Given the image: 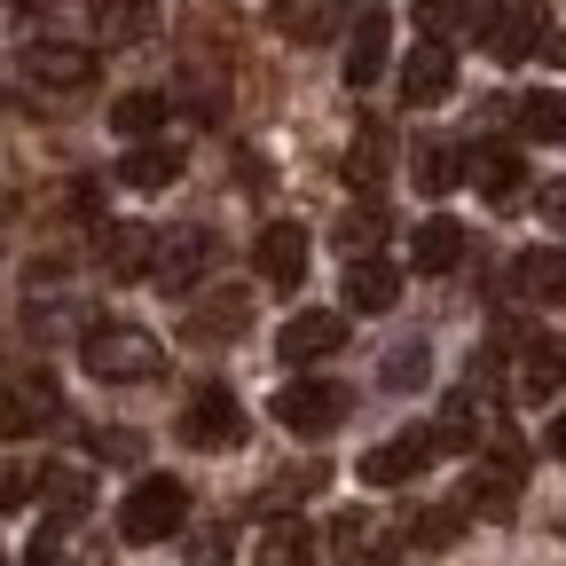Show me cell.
<instances>
[{"label": "cell", "instance_id": "7a4b0ae2", "mask_svg": "<svg viewBox=\"0 0 566 566\" xmlns=\"http://www.w3.org/2000/svg\"><path fill=\"white\" fill-rule=\"evenodd\" d=\"M346 409H354V394H346L338 378H283V386H275V401H268V417L283 424V433H300V441L338 433Z\"/></svg>", "mask_w": 566, "mask_h": 566}, {"label": "cell", "instance_id": "f546056e", "mask_svg": "<svg viewBox=\"0 0 566 566\" xmlns=\"http://www.w3.org/2000/svg\"><path fill=\"white\" fill-rule=\"evenodd\" d=\"M244 323H252V292H221L212 307L189 315V338H244Z\"/></svg>", "mask_w": 566, "mask_h": 566}, {"label": "cell", "instance_id": "7402d4cb", "mask_svg": "<svg viewBox=\"0 0 566 566\" xmlns=\"http://www.w3.org/2000/svg\"><path fill=\"white\" fill-rule=\"evenodd\" d=\"M315 558H323V543L300 520H268L260 543H252V566H315Z\"/></svg>", "mask_w": 566, "mask_h": 566}, {"label": "cell", "instance_id": "ab89813d", "mask_svg": "<svg viewBox=\"0 0 566 566\" xmlns=\"http://www.w3.org/2000/svg\"><path fill=\"white\" fill-rule=\"evenodd\" d=\"M543 212H551V221H566V181H551V189H543Z\"/></svg>", "mask_w": 566, "mask_h": 566}, {"label": "cell", "instance_id": "603a6c76", "mask_svg": "<svg viewBox=\"0 0 566 566\" xmlns=\"http://www.w3.org/2000/svg\"><path fill=\"white\" fill-rule=\"evenodd\" d=\"M181 166H189V158H181V142H142V150L118 158V181H126V189H174Z\"/></svg>", "mask_w": 566, "mask_h": 566}, {"label": "cell", "instance_id": "f35d334b", "mask_svg": "<svg viewBox=\"0 0 566 566\" xmlns=\"http://www.w3.org/2000/svg\"><path fill=\"white\" fill-rule=\"evenodd\" d=\"M0 495H9V512H24V495H32V472H24V464H9V488H0Z\"/></svg>", "mask_w": 566, "mask_h": 566}, {"label": "cell", "instance_id": "9c48e42d", "mask_svg": "<svg viewBox=\"0 0 566 566\" xmlns=\"http://www.w3.org/2000/svg\"><path fill=\"white\" fill-rule=\"evenodd\" d=\"M268 24L292 40V48H323V40H338L346 24H363V17H354V0H275Z\"/></svg>", "mask_w": 566, "mask_h": 566}, {"label": "cell", "instance_id": "d6a6232c", "mask_svg": "<svg viewBox=\"0 0 566 566\" xmlns=\"http://www.w3.org/2000/svg\"><path fill=\"white\" fill-rule=\"evenodd\" d=\"M338 174H346V181H363V189L386 174V126H378V118H363V134L346 142V166H338Z\"/></svg>", "mask_w": 566, "mask_h": 566}, {"label": "cell", "instance_id": "7c38bea8", "mask_svg": "<svg viewBox=\"0 0 566 566\" xmlns=\"http://www.w3.org/2000/svg\"><path fill=\"white\" fill-rule=\"evenodd\" d=\"M346 346V315H331V307H300L292 323H283V338H275V354L283 363H323V354H338Z\"/></svg>", "mask_w": 566, "mask_h": 566}, {"label": "cell", "instance_id": "52a82bcc", "mask_svg": "<svg viewBox=\"0 0 566 566\" xmlns=\"http://www.w3.org/2000/svg\"><path fill=\"white\" fill-rule=\"evenodd\" d=\"M480 40L495 63H527L543 40H551V17H543V0H488V17H480Z\"/></svg>", "mask_w": 566, "mask_h": 566}, {"label": "cell", "instance_id": "d4e9b609", "mask_svg": "<svg viewBox=\"0 0 566 566\" xmlns=\"http://www.w3.org/2000/svg\"><path fill=\"white\" fill-rule=\"evenodd\" d=\"M150 24H158V0H95V40H103V48L150 40Z\"/></svg>", "mask_w": 566, "mask_h": 566}, {"label": "cell", "instance_id": "44dd1931", "mask_svg": "<svg viewBox=\"0 0 566 566\" xmlns=\"http://www.w3.org/2000/svg\"><path fill=\"white\" fill-rule=\"evenodd\" d=\"M394 300H401V268L394 260H354L346 268V307L354 315H386Z\"/></svg>", "mask_w": 566, "mask_h": 566}, {"label": "cell", "instance_id": "e0dca14e", "mask_svg": "<svg viewBox=\"0 0 566 566\" xmlns=\"http://www.w3.org/2000/svg\"><path fill=\"white\" fill-rule=\"evenodd\" d=\"M386 40H394L386 9H363V24H354V40H346V87H354V95L378 87V71H386Z\"/></svg>", "mask_w": 566, "mask_h": 566}, {"label": "cell", "instance_id": "b9f144b4", "mask_svg": "<svg viewBox=\"0 0 566 566\" xmlns=\"http://www.w3.org/2000/svg\"><path fill=\"white\" fill-rule=\"evenodd\" d=\"M24 566H55V551H48V543H32V551H24Z\"/></svg>", "mask_w": 566, "mask_h": 566}, {"label": "cell", "instance_id": "484cf974", "mask_svg": "<svg viewBox=\"0 0 566 566\" xmlns=\"http://www.w3.org/2000/svg\"><path fill=\"white\" fill-rule=\"evenodd\" d=\"M424 378H433V346H424V338H394L386 363H378V386L386 394H417Z\"/></svg>", "mask_w": 566, "mask_h": 566}, {"label": "cell", "instance_id": "7bdbcfd3", "mask_svg": "<svg viewBox=\"0 0 566 566\" xmlns=\"http://www.w3.org/2000/svg\"><path fill=\"white\" fill-rule=\"evenodd\" d=\"M551 55H558V63H566V40H551Z\"/></svg>", "mask_w": 566, "mask_h": 566}, {"label": "cell", "instance_id": "e575fe53", "mask_svg": "<svg viewBox=\"0 0 566 566\" xmlns=\"http://www.w3.org/2000/svg\"><path fill=\"white\" fill-rule=\"evenodd\" d=\"M32 409H55V386H48V378H40V386H32V378L9 386V433H32V424H40Z\"/></svg>", "mask_w": 566, "mask_h": 566}, {"label": "cell", "instance_id": "5b68a950", "mask_svg": "<svg viewBox=\"0 0 566 566\" xmlns=\"http://www.w3.org/2000/svg\"><path fill=\"white\" fill-rule=\"evenodd\" d=\"M449 449H441V433L433 424H409V433H394V441H378V449H363V464H354V480H370V488H409V480H424Z\"/></svg>", "mask_w": 566, "mask_h": 566}, {"label": "cell", "instance_id": "d6986e66", "mask_svg": "<svg viewBox=\"0 0 566 566\" xmlns=\"http://www.w3.org/2000/svg\"><path fill=\"white\" fill-rule=\"evenodd\" d=\"M566 386V338L551 331H535V338H520V401H543V394H558Z\"/></svg>", "mask_w": 566, "mask_h": 566}, {"label": "cell", "instance_id": "cb8c5ba5", "mask_svg": "<svg viewBox=\"0 0 566 566\" xmlns=\"http://www.w3.org/2000/svg\"><path fill=\"white\" fill-rule=\"evenodd\" d=\"M472 181H480L488 205H520L527 197V166H520V150H504V142H488V150L472 158Z\"/></svg>", "mask_w": 566, "mask_h": 566}, {"label": "cell", "instance_id": "8fae6325", "mask_svg": "<svg viewBox=\"0 0 566 566\" xmlns=\"http://www.w3.org/2000/svg\"><path fill=\"white\" fill-rule=\"evenodd\" d=\"M24 71H32V80L40 87H95V71H103V55L95 48H80V40H32L24 48Z\"/></svg>", "mask_w": 566, "mask_h": 566}, {"label": "cell", "instance_id": "60d3db41", "mask_svg": "<svg viewBox=\"0 0 566 566\" xmlns=\"http://www.w3.org/2000/svg\"><path fill=\"white\" fill-rule=\"evenodd\" d=\"M543 449H551V457H566V409L551 417V433H543Z\"/></svg>", "mask_w": 566, "mask_h": 566}, {"label": "cell", "instance_id": "ba28073f", "mask_svg": "<svg viewBox=\"0 0 566 566\" xmlns=\"http://www.w3.org/2000/svg\"><path fill=\"white\" fill-rule=\"evenodd\" d=\"M212 260H221V237H212L205 221L158 229V268H150V283H166V292H197V283L212 275Z\"/></svg>", "mask_w": 566, "mask_h": 566}, {"label": "cell", "instance_id": "8d00e7d4", "mask_svg": "<svg viewBox=\"0 0 566 566\" xmlns=\"http://www.w3.org/2000/svg\"><path fill=\"white\" fill-rule=\"evenodd\" d=\"M189 566H229V527H197L189 535Z\"/></svg>", "mask_w": 566, "mask_h": 566}, {"label": "cell", "instance_id": "d590c367", "mask_svg": "<svg viewBox=\"0 0 566 566\" xmlns=\"http://www.w3.org/2000/svg\"><path fill=\"white\" fill-rule=\"evenodd\" d=\"M472 17V0H417V40H449Z\"/></svg>", "mask_w": 566, "mask_h": 566}, {"label": "cell", "instance_id": "f1b7e54d", "mask_svg": "<svg viewBox=\"0 0 566 566\" xmlns=\"http://www.w3.org/2000/svg\"><path fill=\"white\" fill-rule=\"evenodd\" d=\"M464 520H472V504H424V512L401 527V543H417V551H449V543L464 535Z\"/></svg>", "mask_w": 566, "mask_h": 566}, {"label": "cell", "instance_id": "836d02e7", "mask_svg": "<svg viewBox=\"0 0 566 566\" xmlns=\"http://www.w3.org/2000/svg\"><path fill=\"white\" fill-rule=\"evenodd\" d=\"M323 480H331L323 464H292V472H275V480L260 488V512H283V504H307V495H315Z\"/></svg>", "mask_w": 566, "mask_h": 566}, {"label": "cell", "instance_id": "ffe728a7", "mask_svg": "<svg viewBox=\"0 0 566 566\" xmlns=\"http://www.w3.org/2000/svg\"><path fill=\"white\" fill-rule=\"evenodd\" d=\"M409 260H417V275H449V268L464 260V221H449V212L417 221V237H409Z\"/></svg>", "mask_w": 566, "mask_h": 566}, {"label": "cell", "instance_id": "8992f818", "mask_svg": "<svg viewBox=\"0 0 566 566\" xmlns=\"http://www.w3.org/2000/svg\"><path fill=\"white\" fill-rule=\"evenodd\" d=\"M181 441H189V449H205V457L237 449V441H244V401H237L221 378L197 386V394H189V409H181Z\"/></svg>", "mask_w": 566, "mask_h": 566}, {"label": "cell", "instance_id": "9a60e30c", "mask_svg": "<svg viewBox=\"0 0 566 566\" xmlns=\"http://www.w3.org/2000/svg\"><path fill=\"white\" fill-rule=\"evenodd\" d=\"M252 260H260V275L275 283V292H300V275H307V229L300 221H268Z\"/></svg>", "mask_w": 566, "mask_h": 566}, {"label": "cell", "instance_id": "3957f363", "mask_svg": "<svg viewBox=\"0 0 566 566\" xmlns=\"http://www.w3.org/2000/svg\"><path fill=\"white\" fill-rule=\"evenodd\" d=\"M181 520H189V488L181 480H134L126 488V504H118V535L126 543H166V535H181Z\"/></svg>", "mask_w": 566, "mask_h": 566}, {"label": "cell", "instance_id": "6da1fadb", "mask_svg": "<svg viewBox=\"0 0 566 566\" xmlns=\"http://www.w3.org/2000/svg\"><path fill=\"white\" fill-rule=\"evenodd\" d=\"M80 363H87V378H103V386H142V378H158L166 346L142 331V323H95L87 346H80Z\"/></svg>", "mask_w": 566, "mask_h": 566}, {"label": "cell", "instance_id": "1f68e13d", "mask_svg": "<svg viewBox=\"0 0 566 566\" xmlns=\"http://www.w3.org/2000/svg\"><path fill=\"white\" fill-rule=\"evenodd\" d=\"M512 118L527 142H566V95H512Z\"/></svg>", "mask_w": 566, "mask_h": 566}, {"label": "cell", "instance_id": "4316f807", "mask_svg": "<svg viewBox=\"0 0 566 566\" xmlns=\"http://www.w3.org/2000/svg\"><path fill=\"white\" fill-rule=\"evenodd\" d=\"M166 111H174V103H166L158 87H134V95H118V103H111V126L134 142V150H142V142H150V134L166 126Z\"/></svg>", "mask_w": 566, "mask_h": 566}, {"label": "cell", "instance_id": "4dcf8cb0", "mask_svg": "<svg viewBox=\"0 0 566 566\" xmlns=\"http://www.w3.org/2000/svg\"><path fill=\"white\" fill-rule=\"evenodd\" d=\"M409 174H417V189H424V197H449V189L464 181V150H457V142H424Z\"/></svg>", "mask_w": 566, "mask_h": 566}, {"label": "cell", "instance_id": "277c9868", "mask_svg": "<svg viewBox=\"0 0 566 566\" xmlns=\"http://www.w3.org/2000/svg\"><path fill=\"white\" fill-rule=\"evenodd\" d=\"M520 480H527V449H520V441H488V457H472L464 504H472L480 520H512V512H520Z\"/></svg>", "mask_w": 566, "mask_h": 566}, {"label": "cell", "instance_id": "4fadbf2b", "mask_svg": "<svg viewBox=\"0 0 566 566\" xmlns=\"http://www.w3.org/2000/svg\"><path fill=\"white\" fill-rule=\"evenodd\" d=\"M449 87H457V48L449 40H417L409 63H401V95L409 103H449Z\"/></svg>", "mask_w": 566, "mask_h": 566}, {"label": "cell", "instance_id": "74e56055", "mask_svg": "<svg viewBox=\"0 0 566 566\" xmlns=\"http://www.w3.org/2000/svg\"><path fill=\"white\" fill-rule=\"evenodd\" d=\"M95 457H118V464H126V457H142V441H134V433H111V441L95 433Z\"/></svg>", "mask_w": 566, "mask_h": 566}, {"label": "cell", "instance_id": "83f0119b", "mask_svg": "<svg viewBox=\"0 0 566 566\" xmlns=\"http://www.w3.org/2000/svg\"><path fill=\"white\" fill-rule=\"evenodd\" d=\"M378 237H386V212H378L370 197H363V205H346V221L331 229V244L346 252V268H354V260H378Z\"/></svg>", "mask_w": 566, "mask_h": 566}, {"label": "cell", "instance_id": "5bb4252c", "mask_svg": "<svg viewBox=\"0 0 566 566\" xmlns=\"http://www.w3.org/2000/svg\"><path fill=\"white\" fill-rule=\"evenodd\" d=\"M95 260L111 275H150L158 268V229H142V221H103L95 229Z\"/></svg>", "mask_w": 566, "mask_h": 566}, {"label": "cell", "instance_id": "ac0fdd59", "mask_svg": "<svg viewBox=\"0 0 566 566\" xmlns=\"http://www.w3.org/2000/svg\"><path fill=\"white\" fill-rule=\"evenodd\" d=\"M40 495H48V535H63V527H80V520H87L95 480H87V472H71V464H48V472H40Z\"/></svg>", "mask_w": 566, "mask_h": 566}, {"label": "cell", "instance_id": "30bf717a", "mask_svg": "<svg viewBox=\"0 0 566 566\" xmlns=\"http://www.w3.org/2000/svg\"><path fill=\"white\" fill-rule=\"evenodd\" d=\"M504 292L520 307H558L566 300V252L558 244H527L512 268H504Z\"/></svg>", "mask_w": 566, "mask_h": 566}, {"label": "cell", "instance_id": "2e32d148", "mask_svg": "<svg viewBox=\"0 0 566 566\" xmlns=\"http://www.w3.org/2000/svg\"><path fill=\"white\" fill-rule=\"evenodd\" d=\"M331 551H338V566H386L401 543H386V520L378 512H338L331 520Z\"/></svg>", "mask_w": 566, "mask_h": 566}]
</instances>
